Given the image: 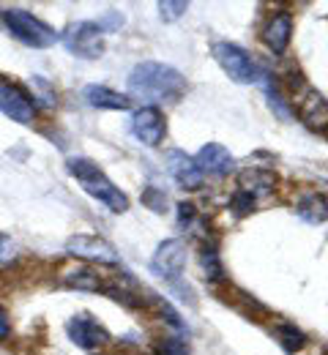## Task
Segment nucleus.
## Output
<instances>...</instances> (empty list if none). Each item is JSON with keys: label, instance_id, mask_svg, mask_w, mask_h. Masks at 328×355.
<instances>
[{"label": "nucleus", "instance_id": "obj_1", "mask_svg": "<svg viewBox=\"0 0 328 355\" xmlns=\"http://www.w3.org/2000/svg\"><path fill=\"white\" fill-rule=\"evenodd\" d=\"M129 93L142 98V101H148L145 107L175 104L187 93V80L173 66H164V63H156V60H145V63H137L132 69V74H129Z\"/></svg>", "mask_w": 328, "mask_h": 355}, {"label": "nucleus", "instance_id": "obj_2", "mask_svg": "<svg viewBox=\"0 0 328 355\" xmlns=\"http://www.w3.org/2000/svg\"><path fill=\"white\" fill-rule=\"evenodd\" d=\"M66 170H69V175L77 178V183H80L94 200H98L101 205H107L112 214L129 211V197L98 170L96 162L85 159V156H74V159L66 162Z\"/></svg>", "mask_w": 328, "mask_h": 355}, {"label": "nucleus", "instance_id": "obj_3", "mask_svg": "<svg viewBox=\"0 0 328 355\" xmlns=\"http://www.w3.org/2000/svg\"><path fill=\"white\" fill-rule=\"evenodd\" d=\"M3 28L8 31V36H14L19 44L33 46V49H47L58 42V33L49 28L47 22H42L39 17H33L31 11L22 8H8L0 14Z\"/></svg>", "mask_w": 328, "mask_h": 355}, {"label": "nucleus", "instance_id": "obj_4", "mask_svg": "<svg viewBox=\"0 0 328 355\" xmlns=\"http://www.w3.org/2000/svg\"><path fill=\"white\" fill-rule=\"evenodd\" d=\"M214 58L225 69V74L235 83H241V85H252V83L263 80L260 66L254 63V58L243 46L230 44V42H216L214 44Z\"/></svg>", "mask_w": 328, "mask_h": 355}, {"label": "nucleus", "instance_id": "obj_5", "mask_svg": "<svg viewBox=\"0 0 328 355\" xmlns=\"http://www.w3.org/2000/svg\"><path fill=\"white\" fill-rule=\"evenodd\" d=\"M101 36H104L101 22H77L63 33V44L71 55L94 60V58H101V52H104Z\"/></svg>", "mask_w": 328, "mask_h": 355}, {"label": "nucleus", "instance_id": "obj_6", "mask_svg": "<svg viewBox=\"0 0 328 355\" xmlns=\"http://www.w3.org/2000/svg\"><path fill=\"white\" fill-rule=\"evenodd\" d=\"M187 268V243L181 238H167L159 243L156 254L150 257V270L164 282H178V276Z\"/></svg>", "mask_w": 328, "mask_h": 355}, {"label": "nucleus", "instance_id": "obj_7", "mask_svg": "<svg viewBox=\"0 0 328 355\" xmlns=\"http://www.w3.org/2000/svg\"><path fill=\"white\" fill-rule=\"evenodd\" d=\"M0 112L17 123H33L36 118V104L31 101V96L19 88L17 83L0 77Z\"/></svg>", "mask_w": 328, "mask_h": 355}, {"label": "nucleus", "instance_id": "obj_8", "mask_svg": "<svg viewBox=\"0 0 328 355\" xmlns=\"http://www.w3.org/2000/svg\"><path fill=\"white\" fill-rule=\"evenodd\" d=\"M66 252L80 257V260L101 263V266H118L121 263V257L112 249V243H107L104 238H96V235H74V238H69L66 241Z\"/></svg>", "mask_w": 328, "mask_h": 355}, {"label": "nucleus", "instance_id": "obj_9", "mask_svg": "<svg viewBox=\"0 0 328 355\" xmlns=\"http://www.w3.org/2000/svg\"><path fill=\"white\" fill-rule=\"evenodd\" d=\"M66 331H69V339H71L77 347H83V350H96V347H101V345L110 342L107 328H104L96 317H91L88 311L74 314V317L66 322Z\"/></svg>", "mask_w": 328, "mask_h": 355}, {"label": "nucleus", "instance_id": "obj_10", "mask_svg": "<svg viewBox=\"0 0 328 355\" xmlns=\"http://www.w3.org/2000/svg\"><path fill=\"white\" fill-rule=\"evenodd\" d=\"M132 134L148 148L162 145V139L167 134V121H164L162 110L159 107H140L132 115Z\"/></svg>", "mask_w": 328, "mask_h": 355}, {"label": "nucleus", "instance_id": "obj_11", "mask_svg": "<svg viewBox=\"0 0 328 355\" xmlns=\"http://www.w3.org/2000/svg\"><path fill=\"white\" fill-rule=\"evenodd\" d=\"M298 118L307 129L318 134L328 132V98L318 90H304L298 96Z\"/></svg>", "mask_w": 328, "mask_h": 355}, {"label": "nucleus", "instance_id": "obj_12", "mask_svg": "<svg viewBox=\"0 0 328 355\" xmlns=\"http://www.w3.org/2000/svg\"><path fill=\"white\" fill-rule=\"evenodd\" d=\"M194 164L200 167V173H202V175L208 173V175L225 178V175H230V173H233L235 159L225 145H219V142H208V145H202V148H200V153L194 156Z\"/></svg>", "mask_w": 328, "mask_h": 355}, {"label": "nucleus", "instance_id": "obj_13", "mask_svg": "<svg viewBox=\"0 0 328 355\" xmlns=\"http://www.w3.org/2000/svg\"><path fill=\"white\" fill-rule=\"evenodd\" d=\"M167 173L175 178L178 186L191 189V191L205 183V175L200 173V167L194 164V159L187 156L184 150H170V153H167Z\"/></svg>", "mask_w": 328, "mask_h": 355}, {"label": "nucleus", "instance_id": "obj_14", "mask_svg": "<svg viewBox=\"0 0 328 355\" xmlns=\"http://www.w3.org/2000/svg\"><path fill=\"white\" fill-rule=\"evenodd\" d=\"M290 39H293V17L287 11H279L274 14L266 28H263V42L268 44V49L274 55H284V49L290 46Z\"/></svg>", "mask_w": 328, "mask_h": 355}, {"label": "nucleus", "instance_id": "obj_15", "mask_svg": "<svg viewBox=\"0 0 328 355\" xmlns=\"http://www.w3.org/2000/svg\"><path fill=\"white\" fill-rule=\"evenodd\" d=\"M83 98L94 110H129L132 107V98L129 96H121V93L104 88V85H85L83 88Z\"/></svg>", "mask_w": 328, "mask_h": 355}, {"label": "nucleus", "instance_id": "obj_16", "mask_svg": "<svg viewBox=\"0 0 328 355\" xmlns=\"http://www.w3.org/2000/svg\"><path fill=\"white\" fill-rule=\"evenodd\" d=\"M241 189L243 191H249V194H254V197H260V194H271L274 191V186H277V175L271 173V170H260V167H249V170H243L241 175Z\"/></svg>", "mask_w": 328, "mask_h": 355}, {"label": "nucleus", "instance_id": "obj_17", "mask_svg": "<svg viewBox=\"0 0 328 355\" xmlns=\"http://www.w3.org/2000/svg\"><path fill=\"white\" fill-rule=\"evenodd\" d=\"M295 214L309 224H323L328 219V202L320 194H304L295 202Z\"/></svg>", "mask_w": 328, "mask_h": 355}, {"label": "nucleus", "instance_id": "obj_18", "mask_svg": "<svg viewBox=\"0 0 328 355\" xmlns=\"http://www.w3.org/2000/svg\"><path fill=\"white\" fill-rule=\"evenodd\" d=\"M274 336H277V342L282 345V350H284V353H290V355L298 353V350H304V345H307L304 331H301V328H295V325H290V322L277 325Z\"/></svg>", "mask_w": 328, "mask_h": 355}, {"label": "nucleus", "instance_id": "obj_19", "mask_svg": "<svg viewBox=\"0 0 328 355\" xmlns=\"http://www.w3.org/2000/svg\"><path fill=\"white\" fill-rule=\"evenodd\" d=\"M200 263H202V270H205V279H208V282H222V279H225V266H222V260H219L216 243H205V246H202Z\"/></svg>", "mask_w": 328, "mask_h": 355}, {"label": "nucleus", "instance_id": "obj_20", "mask_svg": "<svg viewBox=\"0 0 328 355\" xmlns=\"http://www.w3.org/2000/svg\"><path fill=\"white\" fill-rule=\"evenodd\" d=\"M66 284L91 293V290H98V287H101V279L96 276L94 270H85V268H83V270H77V273H69V276H66Z\"/></svg>", "mask_w": 328, "mask_h": 355}, {"label": "nucleus", "instance_id": "obj_21", "mask_svg": "<svg viewBox=\"0 0 328 355\" xmlns=\"http://www.w3.org/2000/svg\"><path fill=\"white\" fill-rule=\"evenodd\" d=\"M153 353L156 355H191V350L187 347L184 339H178V336H164V339L156 342Z\"/></svg>", "mask_w": 328, "mask_h": 355}, {"label": "nucleus", "instance_id": "obj_22", "mask_svg": "<svg viewBox=\"0 0 328 355\" xmlns=\"http://www.w3.org/2000/svg\"><path fill=\"white\" fill-rule=\"evenodd\" d=\"M254 202H257V197H254V194H249V191L238 189L233 197H230V211H233L235 216H246V214H252V211H254Z\"/></svg>", "mask_w": 328, "mask_h": 355}, {"label": "nucleus", "instance_id": "obj_23", "mask_svg": "<svg viewBox=\"0 0 328 355\" xmlns=\"http://www.w3.org/2000/svg\"><path fill=\"white\" fill-rule=\"evenodd\" d=\"M189 8L187 0H162L159 3V11H162V19H167V22H173V19H178V17H184Z\"/></svg>", "mask_w": 328, "mask_h": 355}, {"label": "nucleus", "instance_id": "obj_24", "mask_svg": "<svg viewBox=\"0 0 328 355\" xmlns=\"http://www.w3.org/2000/svg\"><path fill=\"white\" fill-rule=\"evenodd\" d=\"M142 202H145L150 211L162 214V211L167 208V205H164V202H167V194H164V191H159L156 186H150V189H145V194H142Z\"/></svg>", "mask_w": 328, "mask_h": 355}, {"label": "nucleus", "instance_id": "obj_25", "mask_svg": "<svg viewBox=\"0 0 328 355\" xmlns=\"http://www.w3.org/2000/svg\"><path fill=\"white\" fill-rule=\"evenodd\" d=\"M194 222H197L194 205H191V202H181V205H178V227H184V230H189V227H191Z\"/></svg>", "mask_w": 328, "mask_h": 355}, {"label": "nucleus", "instance_id": "obj_26", "mask_svg": "<svg viewBox=\"0 0 328 355\" xmlns=\"http://www.w3.org/2000/svg\"><path fill=\"white\" fill-rule=\"evenodd\" d=\"M11 334V322H8V317H6V311L0 306V339H6Z\"/></svg>", "mask_w": 328, "mask_h": 355}, {"label": "nucleus", "instance_id": "obj_27", "mask_svg": "<svg viewBox=\"0 0 328 355\" xmlns=\"http://www.w3.org/2000/svg\"><path fill=\"white\" fill-rule=\"evenodd\" d=\"M3 241H6V235H3V232H0V243H3Z\"/></svg>", "mask_w": 328, "mask_h": 355}, {"label": "nucleus", "instance_id": "obj_28", "mask_svg": "<svg viewBox=\"0 0 328 355\" xmlns=\"http://www.w3.org/2000/svg\"><path fill=\"white\" fill-rule=\"evenodd\" d=\"M326 183H328V180H326Z\"/></svg>", "mask_w": 328, "mask_h": 355}]
</instances>
